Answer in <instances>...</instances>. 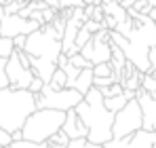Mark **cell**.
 I'll return each instance as SVG.
<instances>
[{"label": "cell", "instance_id": "obj_32", "mask_svg": "<svg viewBox=\"0 0 156 148\" xmlns=\"http://www.w3.org/2000/svg\"><path fill=\"white\" fill-rule=\"evenodd\" d=\"M57 6L59 9H74V6H84V2L82 0H59Z\"/></svg>", "mask_w": 156, "mask_h": 148}, {"label": "cell", "instance_id": "obj_47", "mask_svg": "<svg viewBox=\"0 0 156 148\" xmlns=\"http://www.w3.org/2000/svg\"><path fill=\"white\" fill-rule=\"evenodd\" d=\"M154 24H156V21H154Z\"/></svg>", "mask_w": 156, "mask_h": 148}, {"label": "cell", "instance_id": "obj_9", "mask_svg": "<svg viewBox=\"0 0 156 148\" xmlns=\"http://www.w3.org/2000/svg\"><path fill=\"white\" fill-rule=\"evenodd\" d=\"M42 24H38L36 19L30 17H21L17 13L13 15H2L0 19V36H17V34H30L34 30H38Z\"/></svg>", "mask_w": 156, "mask_h": 148}, {"label": "cell", "instance_id": "obj_20", "mask_svg": "<svg viewBox=\"0 0 156 148\" xmlns=\"http://www.w3.org/2000/svg\"><path fill=\"white\" fill-rule=\"evenodd\" d=\"M99 91H101V95H104V98H112V95H118V93H122V91H125V87H122L118 80H114L112 85H108V87L99 89Z\"/></svg>", "mask_w": 156, "mask_h": 148}, {"label": "cell", "instance_id": "obj_4", "mask_svg": "<svg viewBox=\"0 0 156 148\" xmlns=\"http://www.w3.org/2000/svg\"><path fill=\"white\" fill-rule=\"evenodd\" d=\"M23 51L32 57H44V59L57 61V57L61 55V36L55 32L51 24H42L38 30L30 32L26 36Z\"/></svg>", "mask_w": 156, "mask_h": 148}, {"label": "cell", "instance_id": "obj_30", "mask_svg": "<svg viewBox=\"0 0 156 148\" xmlns=\"http://www.w3.org/2000/svg\"><path fill=\"white\" fill-rule=\"evenodd\" d=\"M42 85H44V80H42L40 76H36V74H34V78L30 80V85H27V89H30L32 93H38V91L42 89Z\"/></svg>", "mask_w": 156, "mask_h": 148}, {"label": "cell", "instance_id": "obj_24", "mask_svg": "<svg viewBox=\"0 0 156 148\" xmlns=\"http://www.w3.org/2000/svg\"><path fill=\"white\" fill-rule=\"evenodd\" d=\"M118 34H122V36H129L131 30H133V19L131 17H127L125 21H120V24H116V28H114Z\"/></svg>", "mask_w": 156, "mask_h": 148}, {"label": "cell", "instance_id": "obj_21", "mask_svg": "<svg viewBox=\"0 0 156 148\" xmlns=\"http://www.w3.org/2000/svg\"><path fill=\"white\" fill-rule=\"evenodd\" d=\"M68 61L72 64V66H76V68H91L93 64L84 57V55H80V53H74V55H68Z\"/></svg>", "mask_w": 156, "mask_h": 148}, {"label": "cell", "instance_id": "obj_31", "mask_svg": "<svg viewBox=\"0 0 156 148\" xmlns=\"http://www.w3.org/2000/svg\"><path fill=\"white\" fill-rule=\"evenodd\" d=\"M82 28L89 30L91 34H95V32L101 30V24H99V21H93V19H84V21H82Z\"/></svg>", "mask_w": 156, "mask_h": 148}, {"label": "cell", "instance_id": "obj_23", "mask_svg": "<svg viewBox=\"0 0 156 148\" xmlns=\"http://www.w3.org/2000/svg\"><path fill=\"white\" fill-rule=\"evenodd\" d=\"M47 142H49V144H61V146H66V144L70 142V138H68V133H66V131H61V129H59V131H55V133H53Z\"/></svg>", "mask_w": 156, "mask_h": 148}, {"label": "cell", "instance_id": "obj_10", "mask_svg": "<svg viewBox=\"0 0 156 148\" xmlns=\"http://www.w3.org/2000/svg\"><path fill=\"white\" fill-rule=\"evenodd\" d=\"M135 98L139 102V108H141V119H144V129H150L156 131V98L146 93L141 87L135 91Z\"/></svg>", "mask_w": 156, "mask_h": 148}, {"label": "cell", "instance_id": "obj_34", "mask_svg": "<svg viewBox=\"0 0 156 148\" xmlns=\"http://www.w3.org/2000/svg\"><path fill=\"white\" fill-rule=\"evenodd\" d=\"M26 36H27V34H17V36H13V45H15V49H23V47H26Z\"/></svg>", "mask_w": 156, "mask_h": 148}, {"label": "cell", "instance_id": "obj_28", "mask_svg": "<svg viewBox=\"0 0 156 148\" xmlns=\"http://www.w3.org/2000/svg\"><path fill=\"white\" fill-rule=\"evenodd\" d=\"M57 15H59V9H57V6H47V9L42 11V24H51Z\"/></svg>", "mask_w": 156, "mask_h": 148}, {"label": "cell", "instance_id": "obj_36", "mask_svg": "<svg viewBox=\"0 0 156 148\" xmlns=\"http://www.w3.org/2000/svg\"><path fill=\"white\" fill-rule=\"evenodd\" d=\"M148 17H150L152 21H156V9H150V13H148Z\"/></svg>", "mask_w": 156, "mask_h": 148}, {"label": "cell", "instance_id": "obj_33", "mask_svg": "<svg viewBox=\"0 0 156 148\" xmlns=\"http://www.w3.org/2000/svg\"><path fill=\"white\" fill-rule=\"evenodd\" d=\"M11 142H13V138H11V133H9L6 129H2V127H0V148L9 146Z\"/></svg>", "mask_w": 156, "mask_h": 148}, {"label": "cell", "instance_id": "obj_43", "mask_svg": "<svg viewBox=\"0 0 156 148\" xmlns=\"http://www.w3.org/2000/svg\"><path fill=\"white\" fill-rule=\"evenodd\" d=\"M0 4H2V6H4V0H0Z\"/></svg>", "mask_w": 156, "mask_h": 148}, {"label": "cell", "instance_id": "obj_5", "mask_svg": "<svg viewBox=\"0 0 156 148\" xmlns=\"http://www.w3.org/2000/svg\"><path fill=\"white\" fill-rule=\"evenodd\" d=\"M36 98V108H55V110H70L74 108L80 99L84 98L80 91L74 87H61V89H53L47 83L42 85V89L38 93H34Z\"/></svg>", "mask_w": 156, "mask_h": 148}, {"label": "cell", "instance_id": "obj_35", "mask_svg": "<svg viewBox=\"0 0 156 148\" xmlns=\"http://www.w3.org/2000/svg\"><path fill=\"white\" fill-rule=\"evenodd\" d=\"M148 64H150V70L156 68V47H150L148 49Z\"/></svg>", "mask_w": 156, "mask_h": 148}, {"label": "cell", "instance_id": "obj_13", "mask_svg": "<svg viewBox=\"0 0 156 148\" xmlns=\"http://www.w3.org/2000/svg\"><path fill=\"white\" fill-rule=\"evenodd\" d=\"M131 98H135V91H131V89H125L122 93H118V95H112V98H104V106L108 110H112V112H118Z\"/></svg>", "mask_w": 156, "mask_h": 148}, {"label": "cell", "instance_id": "obj_1", "mask_svg": "<svg viewBox=\"0 0 156 148\" xmlns=\"http://www.w3.org/2000/svg\"><path fill=\"white\" fill-rule=\"evenodd\" d=\"M74 110L89 129L87 140L91 144H104L108 140H112L114 112L104 106V95L97 87H91L84 93V98L74 106Z\"/></svg>", "mask_w": 156, "mask_h": 148}, {"label": "cell", "instance_id": "obj_44", "mask_svg": "<svg viewBox=\"0 0 156 148\" xmlns=\"http://www.w3.org/2000/svg\"><path fill=\"white\" fill-rule=\"evenodd\" d=\"M19 2H27V0H19Z\"/></svg>", "mask_w": 156, "mask_h": 148}, {"label": "cell", "instance_id": "obj_8", "mask_svg": "<svg viewBox=\"0 0 156 148\" xmlns=\"http://www.w3.org/2000/svg\"><path fill=\"white\" fill-rule=\"evenodd\" d=\"M4 72H6V76H9V83H11L9 87H15V89H27L30 80L34 78V70H32V68H26V66L19 61L17 49L6 57Z\"/></svg>", "mask_w": 156, "mask_h": 148}, {"label": "cell", "instance_id": "obj_22", "mask_svg": "<svg viewBox=\"0 0 156 148\" xmlns=\"http://www.w3.org/2000/svg\"><path fill=\"white\" fill-rule=\"evenodd\" d=\"M93 76H114L112 74V64L110 61H101L93 66Z\"/></svg>", "mask_w": 156, "mask_h": 148}, {"label": "cell", "instance_id": "obj_40", "mask_svg": "<svg viewBox=\"0 0 156 148\" xmlns=\"http://www.w3.org/2000/svg\"><path fill=\"white\" fill-rule=\"evenodd\" d=\"M91 148H104V144H91Z\"/></svg>", "mask_w": 156, "mask_h": 148}, {"label": "cell", "instance_id": "obj_42", "mask_svg": "<svg viewBox=\"0 0 156 148\" xmlns=\"http://www.w3.org/2000/svg\"><path fill=\"white\" fill-rule=\"evenodd\" d=\"M148 74H152V76H154V78H156V68H154V70H150V72H148Z\"/></svg>", "mask_w": 156, "mask_h": 148}, {"label": "cell", "instance_id": "obj_25", "mask_svg": "<svg viewBox=\"0 0 156 148\" xmlns=\"http://www.w3.org/2000/svg\"><path fill=\"white\" fill-rule=\"evenodd\" d=\"M91 36H93V34H91L89 30H84V28L80 25V30H78V34H76V40H74V45H76L78 49H80V47H82V45H84L87 40H91Z\"/></svg>", "mask_w": 156, "mask_h": 148}, {"label": "cell", "instance_id": "obj_18", "mask_svg": "<svg viewBox=\"0 0 156 148\" xmlns=\"http://www.w3.org/2000/svg\"><path fill=\"white\" fill-rule=\"evenodd\" d=\"M4 148H47V142H30V140H13Z\"/></svg>", "mask_w": 156, "mask_h": 148}, {"label": "cell", "instance_id": "obj_7", "mask_svg": "<svg viewBox=\"0 0 156 148\" xmlns=\"http://www.w3.org/2000/svg\"><path fill=\"white\" fill-rule=\"evenodd\" d=\"M154 140H156V131L150 129H137L129 135L122 138H112L104 142V148H154Z\"/></svg>", "mask_w": 156, "mask_h": 148}, {"label": "cell", "instance_id": "obj_3", "mask_svg": "<svg viewBox=\"0 0 156 148\" xmlns=\"http://www.w3.org/2000/svg\"><path fill=\"white\" fill-rule=\"evenodd\" d=\"M63 121H66L63 110L36 108L26 119V123L21 127V135H23V140H30V142H47L55 131L61 129Z\"/></svg>", "mask_w": 156, "mask_h": 148}, {"label": "cell", "instance_id": "obj_16", "mask_svg": "<svg viewBox=\"0 0 156 148\" xmlns=\"http://www.w3.org/2000/svg\"><path fill=\"white\" fill-rule=\"evenodd\" d=\"M49 87H53V89H61V87H66V72H63V68H55V72H53L51 80L47 83Z\"/></svg>", "mask_w": 156, "mask_h": 148}, {"label": "cell", "instance_id": "obj_12", "mask_svg": "<svg viewBox=\"0 0 156 148\" xmlns=\"http://www.w3.org/2000/svg\"><path fill=\"white\" fill-rule=\"evenodd\" d=\"M30 66H32V70H34L36 76H40L44 83H49L53 72H55V68H57V61L44 59V57H32L30 55Z\"/></svg>", "mask_w": 156, "mask_h": 148}, {"label": "cell", "instance_id": "obj_41", "mask_svg": "<svg viewBox=\"0 0 156 148\" xmlns=\"http://www.w3.org/2000/svg\"><path fill=\"white\" fill-rule=\"evenodd\" d=\"M2 15H4V6L0 4V19H2Z\"/></svg>", "mask_w": 156, "mask_h": 148}, {"label": "cell", "instance_id": "obj_6", "mask_svg": "<svg viewBox=\"0 0 156 148\" xmlns=\"http://www.w3.org/2000/svg\"><path fill=\"white\" fill-rule=\"evenodd\" d=\"M144 119H141V108L137 98H131L118 112H114V123H112V138H122L133 131L141 129Z\"/></svg>", "mask_w": 156, "mask_h": 148}, {"label": "cell", "instance_id": "obj_26", "mask_svg": "<svg viewBox=\"0 0 156 148\" xmlns=\"http://www.w3.org/2000/svg\"><path fill=\"white\" fill-rule=\"evenodd\" d=\"M23 4H26V2H19V0H9V2H4V15L19 13V9H21Z\"/></svg>", "mask_w": 156, "mask_h": 148}, {"label": "cell", "instance_id": "obj_17", "mask_svg": "<svg viewBox=\"0 0 156 148\" xmlns=\"http://www.w3.org/2000/svg\"><path fill=\"white\" fill-rule=\"evenodd\" d=\"M141 89H144L146 93H150V95L156 98V78L152 74L144 72V76H141Z\"/></svg>", "mask_w": 156, "mask_h": 148}, {"label": "cell", "instance_id": "obj_14", "mask_svg": "<svg viewBox=\"0 0 156 148\" xmlns=\"http://www.w3.org/2000/svg\"><path fill=\"white\" fill-rule=\"evenodd\" d=\"M72 87L84 95V93H87V91L93 87V66H91V68H82V70L78 72L76 80L72 83Z\"/></svg>", "mask_w": 156, "mask_h": 148}, {"label": "cell", "instance_id": "obj_29", "mask_svg": "<svg viewBox=\"0 0 156 148\" xmlns=\"http://www.w3.org/2000/svg\"><path fill=\"white\" fill-rule=\"evenodd\" d=\"M66 148H91V142L87 138H74L66 144Z\"/></svg>", "mask_w": 156, "mask_h": 148}, {"label": "cell", "instance_id": "obj_19", "mask_svg": "<svg viewBox=\"0 0 156 148\" xmlns=\"http://www.w3.org/2000/svg\"><path fill=\"white\" fill-rule=\"evenodd\" d=\"M13 51H15L13 38L11 36H0V57H9Z\"/></svg>", "mask_w": 156, "mask_h": 148}, {"label": "cell", "instance_id": "obj_46", "mask_svg": "<svg viewBox=\"0 0 156 148\" xmlns=\"http://www.w3.org/2000/svg\"><path fill=\"white\" fill-rule=\"evenodd\" d=\"M118 2H122V0H118Z\"/></svg>", "mask_w": 156, "mask_h": 148}, {"label": "cell", "instance_id": "obj_39", "mask_svg": "<svg viewBox=\"0 0 156 148\" xmlns=\"http://www.w3.org/2000/svg\"><path fill=\"white\" fill-rule=\"evenodd\" d=\"M148 2H150V6H152V9H156V0H148Z\"/></svg>", "mask_w": 156, "mask_h": 148}, {"label": "cell", "instance_id": "obj_15", "mask_svg": "<svg viewBox=\"0 0 156 148\" xmlns=\"http://www.w3.org/2000/svg\"><path fill=\"white\" fill-rule=\"evenodd\" d=\"M141 76H144V72L135 68L129 76L122 78V87H125V89H131V91H137V89L141 87Z\"/></svg>", "mask_w": 156, "mask_h": 148}, {"label": "cell", "instance_id": "obj_2", "mask_svg": "<svg viewBox=\"0 0 156 148\" xmlns=\"http://www.w3.org/2000/svg\"><path fill=\"white\" fill-rule=\"evenodd\" d=\"M36 110V98L30 89L2 87L0 89V127L9 133L21 129L26 119Z\"/></svg>", "mask_w": 156, "mask_h": 148}, {"label": "cell", "instance_id": "obj_45", "mask_svg": "<svg viewBox=\"0 0 156 148\" xmlns=\"http://www.w3.org/2000/svg\"><path fill=\"white\" fill-rule=\"evenodd\" d=\"M4 2H9V0H4Z\"/></svg>", "mask_w": 156, "mask_h": 148}, {"label": "cell", "instance_id": "obj_37", "mask_svg": "<svg viewBox=\"0 0 156 148\" xmlns=\"http://www.w3.org/2000/svg\"><path fill=\"white\" fill-rule=\"evenodd\" d=\"M44 2H47L49 6H57V4H59V0H44ZM57 9H59V6H57Z\"/></svg>", "mask_w": 156, "mask_h": 148}, {"label": "cell", "instance_id": "obj_11", "mask_svg": "<svg viewBox=\"0 0 156 148\" xmlns=\"http://www.w3.org/2000/svg\"><path fill=\"white\" fill-rule=\"evenodd\" d=\"M61 131H66L70 140H74V138H87V133H89L87 125L80 121V117L76 114L74 108L66 110V121L61 125Z\"/></svg>", "mask_w": 156, "mask_h": 148}, {"label": "cell", "instance_id": "obj_38", "mask_svg": "<svg viewBox=\"0 0 156 148\" xmlns=\"http://www.w3.org/2000/svg\"><path fill=\"white\" fill-rule=\"evenodd\" d=\"M82 2H84V4H99L101 0H82Z\"/></svg>", "mask_w": 156, "mask_h": 148}, {"label": "cell", "instance_id": "obj_27", "mask_svg": "<svg viewBox=\"0 0 156 148\" xmlns=\"http://www.w3.org/2000/svg\"><path fill=\"white\" fill-rule=\"evenodd\" d=\"M116 78L114 76H93V87H97V89H104L108 85H112Z\"/></svg>", "mask_w": 156, "mask_h": 148}]
</instances>
